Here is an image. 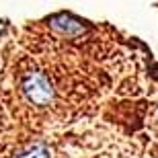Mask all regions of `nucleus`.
<instances>
[{
	"label": "nucleus",
	"instance_id": "1",
	"mask_svg": "<svg viewBox=\"0 0 158 158\" xmlns=\"http://www.w3.org/2000/svg\"><path fill=\"white\" fill-rule=\"evenodd\" d=\"M23 93L27 97V101L37 107H47V105H52V101H53L52 82L41 72H31V74H27L23 78Z\"/></svg>",
	"mask_w": 158,
	"mask_h": 158
},
{
	"label": "nucleus",
	"instance_id": "2",
	"mask_svg": "<svg viewBox=\"0 0 158 158\" xmlns=\"http://www.w3.org/2000/svg\"><path fill=\"white\" fill-rule=\"evenodd\" d=\"M49 25H52L53 31H58V33H62V35H66V37L82 35V33L88 29L86 25H84V21L72 17V15H64V12H62V15H56V17L49 21Z\"/></svg>",
	"mask_w": 158,
	"mask_h": 158
},
{
	"label": "nucleus",
	"instance_id": "3",
	"mask_svg": "<svg viewBox=\"0 0 158 158\" xmlns=\"http://www.w3.org/2000/svg\"><path fill=\"white\" fill-rule=\"evenodd\" d=\"M17 158H52V150H49L45 144L37 142V144L27 146L23 152H19Z\"/></svg>",
	"mask_w": 158,
	"mask_h": 158
}]
</instances>
